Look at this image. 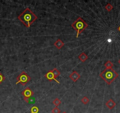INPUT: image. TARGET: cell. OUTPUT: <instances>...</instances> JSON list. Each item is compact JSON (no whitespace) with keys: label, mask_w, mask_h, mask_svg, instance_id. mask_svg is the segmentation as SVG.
Returning <instances> with one entry per match:
<instances>
[{"label":"cell","mask_w":120,"mask_h":113,"mask_svg":"<svg viewBox=\"0 0 120 113\" xmlns=\"http://www.w3.org/2000/svg\"><path fill=\"white\" fill-rule=\"evenodd\" d=\"M18 19L21 21L25 26L29 28L34 22L37 20V17L29 8H27L19 15H18Z\"/></svg>","instance_id":"6da1fadb"},{"label":"cell","mask_w":120,"mask_h":113,"mask_svg":"<svg viewBox=\"0 0 120 113\" xmlns=\"http://www.w3.org/2000/svg\"><path fill=\"white\" fill-rule=\"evenodd\" d=\"M100 76L108 85H110L118 77V74L115 72V71H114L112 68H106L100 74Z\"/></svg>","instance_id":"7a4b0ae2"},{"label":"cell","mask_w":120,"mask_h":113,"mask_svg":"<svg viewBox=\"0 0 120 113\" xmlns=\"http://www.w3.org/2000/svg\"><path fill=\"white\" fill-rule=\"evenodd\" d=\"M71 26L73 28V29L77 32V38H78L79 34L83 31L85 30L88 25L81 17H79L77 18L75 21L72 23Z\"/></svg>","instance_id":"3957f363"},{"label":"cell","mask_w":120,"mask_h":113,"mask_svg":"<svg viewBox=\"0 0 120 113\" xmlns=\"http://www.w3.org/2000/svg\"><path fill=\"white\" fill-rule=\"evenodd\" d=\"M17 82L16 83V84H18V83H21L22 86H25V84H27L31 80V78L25 71H22L17 77Z\"/></svg>","instance_id":"277c9868"},{"label":"cell","mask_w":120,"mask_h":113,"mask_svg":"<svg viewBox=\"0 0 120 113\" xmlns=\"http://www.w3.org/2000/svg\"><path fill=\"white\" fill-rule=\"evenodd\" d=\"M22 95L24 97V99L26 102H29L30 98L34 95V92L29 87L25 88L24 91L22 92Z\"/></svg>","instance_id":"5b68a950"},{"label":"cell","mask_w":120,"mask_h":113,"mask_svg":"<svg viewBox=\"0 0 120 113\" xmlns=\"http://www.w3.org/2000/svg\"><path fill=\"white\" fill-rule=\"evenodd\" d=\"M45 77L46 78L48 79V80L50 81H52V80H54V81H56L57 83L60 84V82H59L58 80H56V78L54 77V75H53L52 72V71H51V70L50 71H48V72L45 75Z\"/></svg>","instance_id":"8992f818"},{"label":"cell","mask_w":120,"mask_h":113,"mask_svg":"<svg viewBox=\"0 0 120 113\" xmlns=\"http://www.w3.org/2000/svg\"><path fill=\"white\" fill-rule=\"evenodd\" d=\"M70 78L74 82H77V81L80 78V75L77 71H74L70 75Z\"/></svg>","instance_id":"52a82bcc"},{"label":"cell","mask_w":120,"mask_h":113,"mask_svg":"<svg viewBox=\"0 0 120 113\" xmlns=\"http://www.w3.org/2000/svg\"><path fill=\"white\" fill-rule=\"evenodd\" d=\"M115 105H116V103H115L112 99H109V100L106 102V106L110 109L114 108V107H115Z\"/></svg>","instance_id":"ba28073f"},{"label":"cell","mask_w":120,"mask_h":113,"mask_svg":"<svg viewBox=\"0 0 120 113\" xmlns=\"http://www.w3.org/2000/svg\"><path fill=\"white\" fill-rule=\"evenodd\" d=\"M64 45V43L61 41V40H60V39H58V40L55 41V43H54V46L58 49H61L62 47Z\"/></svg>","instance_id":"9c48e42d"},{"label":"cell","mask_w":120,"mask_h":113,"mask_svg":"<svg viewBox=\"0 0 120 113\" xmlns=\"http://www.w3.org/2000/svg\"><path fill=\"white\" fill-rule=\"evenodd\" d=\"M78 58H79V59L82 62L84 63V62H85V61L88 59V56L86 55V54H85V53H84V52H83V53H82L80 55L78 56Z\"/></svg>","instance_id":"30bf717a"},{"label":"cell","mask_w":120,"mask_h":113,"mask_svg":"<svg viewBox=\"0 0 120 113\" xmlns=\"http://www.w3.org/2000/svg\"><path fill=\"white\" fill-rule=\"evenodd\" d=\"M104 66L107 69H111L112 68L113 66H114V64L110 61H108L106 62L104 64Z\"/></svg>","instance_id":"8fae6325"},{"label":"cell","mask_w":120,"mask_h":113,"mask_svg":"<svg viewBox=\"0 0 120 113\" xmlns=\"http://www.w3.org/2000/svg\"><path fill=\"white\" fill-rule=\"evenodd\" d=\"M51 71L55 78H57L59 75H60V74H61L60 71H59L56 68H54L52 70H51Z\"/></svg>","instance_id":"7c38bea8"},{"label":"cell","mask_w":120,"mask_h":113,"mask_svg":"<svg viewBox=\"0 0 120 113\" xmlns=\"http://www.w3.org/2000/svg\"><path fill=\"white\" fill-rule=\"evenodd\" d=\"M39 108L37 106H33L31 108V113H38Z\"/></svg>","instance_id":"4fadbf2b"},{"label":"cell","mask_w":120,"mask_h":113,"mask_svg":"<svg viewBox=\"0 0 120 113\" xmlns=\"http://www.w3.org/2000/svg\"><path fill=\"white\" fill-rule=\"evenodd\" d=\"M53 104L55 105V107H58V105H60V104L61 103V101L59 100V98H56L54 99V100L53 101Z\"/></svg>","instance_id":"5bb4252c"},{"label":"cell","mask_w":120,"mask_h":113,"mask_svg":"<svg viewBox=\"0 0 120 113\" xmlns=\"http://www.w3.org/2000/svg\"><path fill=\"white\" fill-rule=\"evenodd\" d=\"M81 101L82 103H83L84 104H87L89 102V101H90V100H89V98L85 96L81 99Z\"/></svg>","instance_id":"9a60e30c"},{"label":"cell","mask_w":120,"mask_h":113,"mask_svg":"<svg viewBox=\"0 0 120 113\" xmlns=\"http://www.w3.org/2000/svg\"><path fill=\"white\" fill-rule=\"evenodd\" d=\"M105 8L106 10H107V11L109 12V11H111L112 10L113 6L111 4L108 3V4H107V5H106V6H105Z\"/></svg>","instance_id":"2e32d148"},{"label":"cell","mask_w":120,"mask_h":113,"mask_svg":"<svg viewBox=\"0 0 120 113\" xmlns=\"http://www.w3.org/2000/svg\"><path fill=\"white\" fill-rule=\"evenodd\" d=\"M52 113H61V110L58 108L57 107H55V108H53L51 111Z\"/></svg>","instance_id":"e0dca14e"},{"label":"cell","mask_w":120,"mask_h":113,"mask_svg":"<svg viewBox=\"0 0 120 113\" xmlns=\"http://www.w3.org/2000/svg\"><path fill=\"white\" fill-rule=\"evenodd\" d=\"M5 79V77L4 75H3L1 72H0V84H1L3 81H4V80Z\"/></svg>","instance_id":"ac0fdd59"},{"label":"cell","mask_w":120,"mask_h":113,"mask_svg":"<svg viewBox=\"0 0 120 113\" xmlns=\"http://www.w3.org/2000/svg\"><path fill=\"white\" fill-rule=\"evenodd\" d=\"M118 31H119L120 32V26H118Z\"/></svg>","instance_id":"d6986e66"},{"label":"cell","mask_w":120,"mask_h":113,"mask_svg":"<svg viewBox=\"0 0 120 113\" xmlns=\"http://www.w3.org/2000/svg\"><path fill=\"white\" fill-rule=\"evenodd\" d=\"M118 63H119V64H120V59L119 60V61H118Z\"/></svg>","instance_id":"ffe728a7"},{"label":"cell","mask_w":120,"mask_h":113,"mask_svg":"<svg viewBox=\"0 0 120 113\" xmlns=\"http://www.w3.org/2000/svg\"><path fill=\"white\" fill-rule=\"evenodd\" d=\"M63 113H66V112H63Z\"/></svg>","instance_id":"44dd1931"}]
</instances>
